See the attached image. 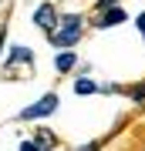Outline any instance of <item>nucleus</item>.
<instances>
[{
    "mask_svg": "<svg viewBox=\"0 0 145 151\" xmlns=\"http://www.w3.org/2000/svg\"><path fill=\"white\" fill-rule=\"evenodd\" d=\"M78 34H81V17H68L64 27L54 34V44H58V47H68V44L78 40Z\"/></svg>",
    "mask_w": 145,
    "mask_h": 151,
    "instance_id": "obj_1",
    "label": "nucleus"
},
{
    "mask_svg": "<svg viewBox=\"0 0 145 151\" xmlns=\"http://www.w3.org/2000/svg\"><path fill=\"white\" fill-rule=\"evenodd\" d=\"M54 111H58V97L47 94L44 101L31 104V108H24V118H27V121H34V118H47V114H54Z\"/></svg>",
    "mask_w": 145,
    "mask_h": 151,
    "instance_id": "obj_2",
    "label": "nucleus"
},
{
    "mask_svg": "<svg viewBox=\"0 0 145 151\" xmlns=\"http://www.w3.org/2000/svg\"><path fill=\"white\" fill-rule=\"evenodd\" d=\"M125 17H128V14H125V10H122V7H111V10H105V14H101V17H98V20H95V24H98V27H115V24H122V20H125Z\"/></svg>",
    "mask_w": 145,
    "mask_h": 151,
    "instance_id": "obj_3",
    "label": "nucleus"
},
{
    "mask_svg": "<svg viewBox=\"0 0 145 151\" xmlns=\"http://www.w3.org/2000/svg\"><path fill=\"white\" fill-rule=\"evenodd\" d=\"M34 20H37L41 27H51V24H54V10H51V7H41V10L34 14Z\"/></svg>",
    "mask_w": 145,
    "mask_h": 151,
    "instance_id": "obj_4",
    "label": "nucleus"
},
{
    "mask_svg": "<svg viewBox=\"0 0 145 151\" xmlns=\"http://www.w3.org/2000/svg\"><path fill=\"white\" fill-rule=\"evenodd\" d=\"M54 64H58V70H71V67H74V54H71V50H61Z\"/></svg>",
    "mask_w": 145,
    "mask_h": 151,
    "instance_id": "obj_5",
    "label": "nucleus"
},
{
    "mask_svg": "<svg viewBox=\"0 0 145 151\" xmlns=\"http://www.w3.org/2000/svg\"><path fill=\"white\" fill-rule=\"evenodd\" d=\"M74 91H78V94H95L98 87H95V81H88V77H81V81L74 84Z\"/></svg>",
    "mask_w": 145,
    "mask_h": 151,
    "instance_id": "obj_6",
    "label": "nucleus"
},
{
    "mask_svg": "<svg viewBox=\"0 0 145 151\" xmlns=\"http://www.w3.org/2000/svg\"><path fill=\"white\" fill-rule=\"evenodd\" d=\"M20 151H41V148L34 145V141H27V145H20Z\"/></svg>",
    "mask_w": 145,
    "mask_h": 151,
    "instance_id": "obj_7",
    "label": "nucleus"
},
{
    "mask_svg": "<svg viewBox=\"0 0 145 151\" xmlns=\"http://www.w3.org/2000/svg\"><path fill=\"white\" fill-rule=\"evenodd\" d=\"M138 30L145 34V14H138Z\"/></svg>",
    "mask_w": 145,
    "mask_h": 151,
    "instance_id": "obj_8",
    "label": "nucleus"
},
{
    "mask_svg": "<svg viewBox=\"0 0 145 151\" xmlns=\"http://www.w3.org/2000/svg\"><path fill=\"white\" fill-rule=\"evenodd\" d=\"M115 4V0H101V4H98V7H111Z\"/></svg>",
    "mask_w": 145,
    "mask_h": 151,
    "instance_id": "obj_9",
    "label": "nucleus"
}]
</instances>
